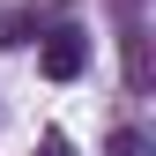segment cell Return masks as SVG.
<instances>
[{
	"mask_svg": "<svg viewBox=\"0 0 156 156\" xmlns=\"http://www.w3.org/2000/svg\"><path fill=\"white\" fill-rule=\"evenodd\" d=\"M82 67H89L82 30H52V37H45V74H52V82H74Z\"/></svg>",
	"mask_w": 156,
	"mask_h": 156,
	"instance_id": "1",
	"label": "cell"
},
{
	"mask_svg": "<svg viewBox=\"0 0 156 156\" xmlns=\"http://www.w3.org/2000/svg\"><path fill=\"white\" fill-rule=\"evenodd\" d=\"M104 156H149V141H141V134H134V126H119V134H112V141H104Z\"/></svg>",
	"mask_w": 156,
	"mask_h": 156,
	"instance_id": "2",
	"label": "cell"
},
{
	"mask_svg": "<svg viewBox=\"0 0 156 156\" xmlns=\"http://www.w3.org/2000/svg\"><path fill=\"white\" fill-rule=\"evenodd\" d=\"M30 30H37V15H8L0 23V45H30Z\"/></svg>",
	"mask_w": 156,
	"mask_h": 156,
	"instance_id": "3",
	"label": "cell"
},
{
	"mask_svg": "<svg viewBox=\"0 0 156 156\" xmlns=\"http://www.w3.org/2000/svg\"><path fill=\"white\" fill-rule=\"evenodd\" d=\"M126 74H134V82H149V52H141V30H126Z\"/></svg>",
	"mask_w": 156,
	"mask_h": 156,
	"instance_id": "4",
	"label": "cell"
},
{
	"mask_svg": "<svg viewBox=\"0 0 156 156\" xmlns=\"http://www.w3.org/2000/svg\"><path fill=\"white\" fill-rule=\"evenodd\" d=\"M45 156H74V149H67V134H45Z\"/></svg>",
	"mask_w": 156,
	"mask_h": 156,
	"instance_id": "5",
	"label": "cell"
}]
</instances>
